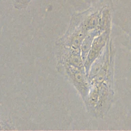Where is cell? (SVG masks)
<instances>
[{"label":"cell","instance_id":"6da1fadb","mask_svg":"<svg viewBox=\"0 0 131 131\" xmlns=\"http://www.w3.org/2000/svg\"><path fill=\"white\" fill-rule=\"evenodd\" d=\"M61 70L65 72L67 77L75 86L84 101L88 100L90 90L89 79L84 68H78L67 63H59Z\"/></svg>","mask_w":131,"mask_h":131},{"label":"cell","instance_id":"7a4b0ae2","mask_svg":"<svg viewBox=\"0 0 131 131\" xmlns=\"http://www.w3.org/2000/svg\"><path fill=\"white\" fill-rule=\"evenodd\" d=\"M110 34V28H109L101 34L96 36L93 39L90 50L84 61V68L88 76L89 75L90 69L92 65L102 54V51L104 49L107 40H109Z\"/></svg>","mask_w":131,"mask_h":131},{"label":"cell","instance_id":"3957f363","mask_svg":"<svg viewBox=\"0 0 131 131\" xmlns=\"http://www.w3.org/2000/svg\"><path fill=\"white\" fill-rule=\"evenodd\" d=\"M1 124H0V130H1Z\"/></svg>","mask_w":131,"mask_h":131}]
</instances>
